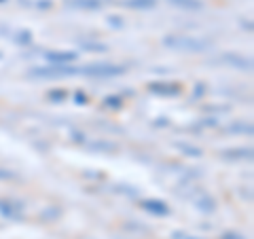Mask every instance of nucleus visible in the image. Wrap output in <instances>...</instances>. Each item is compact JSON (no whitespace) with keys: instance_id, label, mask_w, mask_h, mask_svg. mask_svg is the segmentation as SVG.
Returning a JSON list of instances; mask_svg holds the SVG:
<instances>
[{"instance_id":"2eb2a0df","label":"nucleus","mask_w":254,"mask_h":239,"mask_svg":"<svg viewBox=\"0 0 254 239\" xmlns=\"http://www.w3.org/2000/svg\"><path fill=\"white\" fill-rule=\"evenodd\" d=\"M129 9H153L157 4V0H127L125 2Z\"/></svg>"},{"instance_id":"f8f14e48","label":"nucleus","mask_w":254,"mask_h":239,"mask_svg":"<svg viewBox=\"0 0 254 239\" xmlns=\"http://www.w3.org/2000/svg\"><path fill=\"white\" fill-rule=\"evenodd\" d=\"M222 157L229 161H246L252 159V148H231V150H222Z\"/></svg>"},{"instance_id":"4468645a","label":"nucleus","mask_w":254,"mask_h":239,"mask_svg":"<svg viewBox=\"0 0 254 239\" xmlns=\"http://www.w3.org/2000/svg\"><path fill=\"white\" fill-rule=\"evenodd\" d=\"M174 148L180 150V153L187 157H201V150L193 144H189V142H174Z\"/></svg>"},{"instance_id":"0eeeda50","label":"nucleus","mask_w":254,"mask_h":239,"mask_svg":"<svg viewBox=\"0 0 254 239\" xmlns=\"http://www.w3.org/2000/svg\"><path fill=\"white\" fill-rule=\"evenodd\" d=\"M190 190H193V197H190V201H193V205L199 212L210 214V212L216 210V201H214V199L208 193H203V190H199V188H190Z\"/></svg>"},{"instance_id":"5701e85b","label":"nucleus","mask_w":254,"mask_h":239,"mask_svg":"<svg viewBox=\"0 0 254 239\" xmlns=\"http://www.w3.org/2000/svg\"><path fill=\"white\" fill-rule=\"evenodd\" d=\"M74 102H76L78 106H85V104H87V95H85L83 91H76V93H74Z\"/></svg>"},{"instance_id":"f3484780","label":"nucleus","mask_w":254,"mask_h":239,"mask_svg":"<svg viewBox=\"0 0 254 239\" xmlns=\"http://www.w3.org/2000/svg\"><path fill=\"white\" fill-rule=\"evenodd\" d=\"M66 98H68V93L64 89H51L47 93V100L53 102V104H62V102H66Z\"/></svg>"},{"instance_id":"f257e3e1","label":"nucleus","mask_w":254,"mask_h":239,"mask_svg":"<svg viewBox=\"0 0 254 239\" xmlns=\"http://www.w3.org/2000/svg\"><path fill=\"white\" fill-rule=\"evenodd\" d=\"M161 43H163L165 49L178 51V53H205L214 47V43L210 38L189 36V34H168Z\"/></svg>"},{"instance_id":"9b49d317","label":"nucleus","mask_w":254,"mask_h":239,"mask_svg":"<svg viewBox=\"0 0 254 239\" xmlns=\"http://www.w3.org/2000/svg\"><path fill=\"white\" fill-rule=\"evenodd\" d=\"M87 148L91 153H102V155H108V153H117L119 146L115 142H108V140H93V142H87Z\"/></svg>"},{"instance_id":"423d86ee","label":"nucleus","mask_w":254,"mask_h":239,"mask_svg":"<svg viewBox=\"0 0 254 239\" xmlns=\"http://www.w3.org/2000/svg\"><path fill=\"white\" fill-rule=\"evenodd\" d=\"M0 216L6 220H21L23 218V205L13 199H0Z\"/></svg>"},{"instance_id":"412c9836","label":"nucleus","mask_w":254,"mask_h":239,"mask_svg":"<svg viewBox=\"0 0 254 239\" xmlns=\"http://www.w3.org/2000/svg\"><path fill=\"white\" fill-rule=\"evenodd\" d=\"M15 41H17L19 45H28L32 41V36H30V32H17V36H15Z\"/></svg>"},{"instance_id":"39448f33","label":"nucleus","mask_w":254,"mask_h":239,"mask_svg":"<svg viewBox=\"0 0 254 239\" xmlns=\"http://www.w3.org/2000/svg\"><path fill=\"white\" fill-rule=\"evenodd\" d=\"M148 93L157 95V98H178L182 93V87L178 83H168V81H157L148 85Z\"/></svg>"},{"instance_id":"a878e982","label":"nucleus","mask_w":254,"mask_h":239,"mask_svg":"<svg viewBox=\"0 0 254 239\" xmlns=\"http://www.w3.org/2000/svg\"><path fill=\"white\" fill-rule=\"evenodd\" d=\"M0 2H4V0H0Z\"/></svg>"},{"instance_id":"ddd939ff","label":"nucleus","mask_w":254,"mask_h":239,"mask_svg":"<svg viewBox=\"0 0 254 239\" xmlns=\"http://www.w3.org/2000/svg\"><path fill=\"white\" fill-rule=\"evenodd\" d=\"M70 6H76V9H85V11H98L102 9V0H70Z\"/></svg>"},{"instance_id":"f03ea898","label":"nucleus","mask_w":254,"mask_h":239,"mask_svg":"<svg viewBox=\"0 0 254 239\" xmlns=\"http://www.w3.org/2000/svg\"><path fill=\"white\" fill-rule=\"evenodd\" d=\"M78 68L72 63H47V66H34L28 70V78H45V81H55V78L76 76Z\"/></svg>"},{"instance_id":"b1692460","label":"nucleus","mask_w":254,"mask_h":239,"mask_svg":"<svg viewBox=\"0 0 254 239\" xmlns=\"http://www.w3.org/2000/svg\"><path fill=\"white\" fill-rule=\"evenodd\" d=\"M222 239H244L240 233H233V231H231V233H225V235H222Z\"/></svg>"},{"instance_id":"20e7f679","label":"nucleus","mask_w":254,"mask_h":239,"mask_svg":"<svg viewBox=\"0 0 254 239\" xmlns=\"http://www.w3.org/2000/svg\"><path fill=\"white\" fill-rule=\"evenodd\" d=\"M212 63H218V66H225V68H233V70H242V72H250L252 70V60L246 58L242 53H235V51H227L218 55L216 60H212Z\"/></svg>"},{"instance_id":"9d476101","label":"nucleus","mask_w":254,"mask_h":239,"mask_svg":"<svg viewBox=\"0 0 254 239\" xmlns=\"http://www.w3.org/2000/svg\"><path fill=\"white\" fill-rule=\"evenodd\" d=\"M227 135H252V123L248 121H233V123H229L225 129Z\"/></svg>"},{"instance_id":"a211bd4d","label":"nucleus","mask_w":254,"mask_h":239,"mask_svg":"<svg viewBox=\"0 0 254 239\" xmlns=\"http://www.w3.org/2000/svg\"><path fill=\"white\" fill-rule=\"evenodd\" d=\"M104 106L110 110H119V108H123V100L119 95H108V98H104Z\"/></svg>"},{"instance_id":"aec40b11","label":"nucleus","mask_w":254,"mask_h":239,"mask_svg":"<svg viewBox=\"0 0 254 239\" xmlns=\"http://www.w3.org/2000/svg\"><path fill=\"white\" fill-rule=\"evenodd\" d=\"M0 180H17V174L11 172V170H4V167H0Z\"/></svg>"},{"instance_id":"4be33fe9","label":"nucleus","mask_w":254,"mask_h":239,"mask_svg":"<svg viewBox=\"0 0 254 239\" xmlns=\"http://www.w3.org/2000/svg\"><path fill=\"white\" fill-rule=\"evenodd\" d=\"M172 239H201V237H195V235H190V233H185V231H174Z\"/></svg>"},{"instance_id":"dca6fc26","label":"nucleus","mask_w":254,"mask_h":239,"mask_svg":"<svg viewBox=\"0 0 254 239\" xmlns=\"http://www.w3.org/2000/svg\"><path fill=\"white\" fill-rule=\"evenodd\" d=\"M81 49L89 51V53H104V51H108V45H104V43H81Z\"/></svg>"},{"instance_id":"393cba45","label":"nucleus","mask_w":254,"mask_h":239,"mask_svg":"<svg viewBox=\"0 0 254 239\" xmlns=\"http://www.w3.org/2000/svg\"><path fill=\"white\" fill-rule=\"evenodd\" d=\"M72 135H74V138H72L74 142H83V133H81V131H74Z\"/></svg>"},{"instance_id":"6e6552de","label":"nucleus","mask_w":254,"mask_h":239,"mask_svg":"<svg viewBox=\"0 0 254 239\" xmlns=\"http://www.w3.org/2000/svg\"><path fill=\"white\" fill-rule=\"evenodd\" d=\"M140 205L150 216H170V205L161 201V199H144Z\"/></svg>"},{"instance_id":"6ab92c4d","label":"nucleus","mask_w":254,"mask_h":239,"mask_svg":"<svg viewBox=\"0 0 254 239\" xmlns=\"http://www.w3.org/2000/svg\"><path fill=\"white\" fill-rule=\"evenodd\" d=\"M168 2L176 4V6H182V9H199L201 6L199 0H168Z\"/></svg>"},{"instance_id":"1a4fd4ad","label":"nucleus","mask_w":254,"mask_h":239,"mask_svg":"<svg viewBox=\"0 0 254 239\" xmlns=\"http://www.w3.org/2000/svg\"><path fill=\"white\" fill-rule=\"evenodd\" d=\"M76 51H47L45 60L47 63H74L76 61Z\"/></svg>"},{"instance_id":"7ed1b4c3","label":"nucleus","mask_w":254,"mask_h":239,"mask_svg":"<svg viewBox=\"0 0 254 239\" xmlns=\"http://www.w3.org/2000/svg\"><path fill=\"white\" fill-rule=\"evenodd\" d=\"M127 72L125 66H117V63H89V66H81L78 74L81 76H93V78H115Z\"/></svg>"}]
</instances>
